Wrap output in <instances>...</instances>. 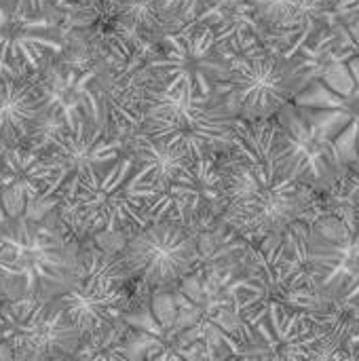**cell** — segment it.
I'll list each match as a JSON object with an SVG mask.
<instances>
[{
	"instance_id": "cell-1",
	"label": "cell",
	"mask_w": 359,
	"mask_h": 361,
	"mask_svg": "<svg viewBox=\"0 0 359 361\" xmlns=\"http://www.w3.org/2000/svg\"><path fill=\"white\" fill-rule=\"evenodd\" d=\"M222 154L226 192L222 220L245 241L260 243L305 216L311 186L296 169L277 118L237 116L235 140Z\"/></svg>"
},
{
	"instance_id": "cell-2",
	"label": "cell",
	"mask_w": 359,
	"mask_h": 361,
	"mask_svg": "<svg viewBox=\"0 0 359 361\" xmlns=\"http://www.w3.org/2000/svg\"><path fill=\"white\" fill-rule=\"evenodd\" d=\"M235 127L237 114L222 93L195 95L184 82L157 80L148 91L140 129L197 161L226 152L235 140Z\"/></svg>"
},
{
	"instance_id": "cell-3",
	"label": "cell",
	"mask_w": 359,
	"mask_h": 361,
	"mask_svg": "<svg viewBox=\"0 0 359 361\" xmlns=\"http://www.w3.org/2000/svg\"><path fill=\"white\" fill-rule=\"evenodd\" d=\"M159 184L133 157H121L106 171L80 182L72 197L59 201L70 224L91 233H138L150 224L148 205L159 197Z\"/></svg>"
},
{
	"instance_id": "cell-4",
	"label": "cell",
	"mask_w": 359,
	"mask_h": 361,
	"mask_svg": "<svg viewBox=\"0 0 359 361\" xmlns=\"http://www.w3.org/2000/svg\"><path fill=\"white\" fill-rule=\"evenodd\" d=\"M231 70L218 87L241 118H273L313 80L311 63L290 53H273L250 38L231 53Z\"/></svg>"
},
{
	"instance_id": "cell-5",
	"label": "cell",
	"mask_w": 359,
	"mask_h": 361,
	"mask_svg": "<svg viewBox=\"0 0 359 361\" xmlns=\"http://www.w3.org/2000/svg\"><path fill=\"white\" fill-rule=\"evenodd\" d=\"M32 212V203L21 214H6L0 203V239L13 250L21 269L17 281L23 300H47L70 288L76 279L74 262L61 235L42 216Z\"/></svg>"
},
{
	"instance_id": "cell-6",
	"label": "cell",
	"mask_w": 359,
	"mask_h": 361,
	"mask_svg": "<svg viewBox=\"0 0 359 361\" xmlns=\"http://www.w3.org/2000/svg\"><path fill=\"white\" fill-rule=\"evenodd\" d=\"M252 341L241 355L256 353L271 360H317L326 355V347H339L341 328L349 326V317L339 324V309L330 313H307L279 302H269L252 319Z\"/></svg>"
},
{
	"instance_id": "cell-7",
	"label": "cell",
	"mask_w": 359,
	"mask_h": 361,
	"mask_svg": "<svg viewBox=\"0 0 359 361\" xmlns=\"http://www.w3.org/2000/svg\"><path fill=\"white\" fill-rule=\"evenodd\" d=\"M300 108L334 146L345 165L359 161V55L332 63L322 78H313L296 97Z\"/></svg>"
},
{
	"instance_id": "cell-8",
	"label": "cell",
	"mask_w": 359,
	"mask_h": 361,
	"mask_svg": "<svg viewBox=\"0 0 359 361\" xmlns=\"http://www.w3.org/2000/svg\"><path fill=\"white\" fill-rule=\"evenodd\" d=\"M161 55L148 59L157 80H178L195 95L216 93L231 70L229 51L222 47V36L212 25H184L178 32H167Z\"/></svg>"
},
{
	"instance_id": "cell-9",
	"label": "cell",
	"mask_w": 359,
	"mask_h": 361,
	"mask_svg": "<svg viewBox=\"0 0 359 361\" xmlns=\"http://www.w3.org/2000/svg\"><path fill=\"white\" fill-rule=\"evenodd\" d=\"M36 150H42L55 173L47 197H59V201L72 197L80 182L106 171L121 159L116 135L95 123H83L76 129L59 127Z\"/></svg>"
},
{
	"instance_id": "cell-10",
	"label": "cell",
	"mask_w": 359,
	"mask_h": 361,
	"mask_svg": "<svg viewBox=\"0 0 359 361\" xmlns=\"http://www.w3.org/2000/svg\"><path fill=\"white\" fill-rule=\"evenodd\" d=\"M216 154L201 157L161 188L159 197L150 201V220H174L186 226L195 237L222 220L226 209L224 176Z\"/></svg>"
},
{
	"instance_id": "cell-11",
	"label": "cell",
	"mask_w": 359,
	"mask_h": 361,
	"mask_svg": "<svg viewBox=\"0 0 359 361\" xmlns=\"http://www.w3.org/2000/svg\"><path fill=\"white\" fill-rule=\"evenodd\" d=\"M123 256L131 275H140L154 288L178 283L201 267L197 237L174 220H152L133 233L123 247Z\"/></svg>"
},
{
	"instance_id": "cell-12",
	"label": "cell",
	"mask_w": 359,
	"mask_h": 361,
	"mask_svg": "<svg viewBox=\"0 0 359 361\" xmlns=\"http://www.w3.org/2000/svg\"><path fill=\"white\" fill-rule=\"evenodd\" d=\"M4 338L17 360H51L76 355L83 334L55 300H23L17 309H2Z\"/></svg>"
},
{
	"instance_id": "cell-13",
	"label": "cell",
	"mask_w": 359,
	"mask_h": 361,
	"mask_svg": "<svg viewBox=\"0 0 359 361\" xmlns=\"http://www.w3.org/2000/svg\"><path fill=\"white\" fill-rule=\"evenodd\" d=\"M34 85L47 118L59 127L76 129L83 123L104 125L95 61L85 68L68 61H49L34 76Z\"/></svg>"
},
{
	"instance_id": "cell-14",
	"label": "cell",
	"mask_w": 359,
	"mask_h": 361,
	"mask_svg": "<svg viewBox=\"0 0 359 361\" xmlns=\"http://www.w3.org/2000/svg\"><path fill=\"white\" fill-rule=\"evenodd\" d=\"M275 118L279 123L284 144L303 180L311 188L332 186L347 167L334 146V140L324 135L309 118H305L294 102L286 104Z\"/></svg>"
},
{
	"instance_id": "cell-15",
	"label": "cell",
	"mask_w": 359,
	"mask_h": 361,
	"mask_svg": "<svg viewBox=\"0 0 359 361\" xmlns=\"http://www.w3.org/2000/svg\"><path fill=\"white\" fill-rule=\"evenodd\" d=\"M53 298L66 309L83 341L114 330L129 311V296L121 283L74 279L70 288Z\"/></svg>"
},
{
	"instance_id": "cell-16",
	"label": "cell",
	"mask_w": 359,
	"mask_h": 361,
	"mask_svg": "<svg viewBox=\"0 0 359 361\" xmlns=\"http://www.w3.org/2000/svg\"><path fill=\"white\" fill-rule=\"evenodd\" d=\"M0 163V203L6 214H21L47 197L55 173L42 150L23 144L2 146Z\"/></svg>"
},
{
	"instance_id": "cell-17",
	"label": "cell",
	"mask_w": 359,
	"mask_h": 361,
	"mask_svg": "<svg viewBox=\"0 0 359 361\" xmlns=\"http://www.w3.org/2000/svg\"><path fill=\"white\" fill-rule=\"evenodd\" d=\"M63 40L57 27L40 17L11 13L0 6V63L11 68H42L49 55H57Z\"/></svg>"
},
{
	"instance_id": "cell-18",
	"label": "cell",
	"mask_w": 359,
	"mask_h": 361,
	"mask_svg": "<svg viewBox=\"0 0 359 361\" xmlns=\"http://www.w3.org/2000/svg\"><path fill=\"white\" fill-rule=\"evenodd\" d=\"M44 121L34 78L0 74V146H19L38 137Z\"/></svg>"
},
{
	"instance_id": "cell-19",
	"label": "cell",
	"mask_w": 359,
	"mask_h": 361,
	"mask_svg": "<svg viewBox=\"0 0 359 361\" xmlns=\"http://www.w3.org/2000/svg\"><path fill=\"white\" fill-rule=\"evenodd\" d=\"M131 157L148 169V176L159 184V188H165L171 180H176L193 165V161L182 150L157 142L142 129H138V133L133 135Z\"/></svg>"
},
{
	"instance_id": "cell-20",
	"label": "cell",
	"mask_w": 359,
	"mask_h": 361,
	"mask_svg": "<svg viewBox=\"0 0 359 361\" xmlns=\"http://www.w3.org/2000/svg\"><path fill=\"white\" fill-rule=\"evenodd\" d=\"M256 15L279 30H296L307 25L322 13V0H248Z\"/></svg>"
},
{
	"instance_id": "cell-21",
	"label": "cell",
	"mask_w": 359,
	"mask_h": 361,
	"mask_svg": "<svg viewBox=\"0 0 359 361\" xmlns=\"http://www.w3.org/2000/svg\"><path fill=\"white\" fill-rule=\"evenodd\" d=\"M131 275L129 264L125 262L123 252L112 254L106 250H87L76 269V279L80 281H108V283H123Z\"/></svg>"
},
{
	"instance_id": "cell-22",
	"label": "cell",
	"mask_w": 359,
	"mask_h": 361,
	"mask_svg": "<svg viewBox=\"0 0 359 361\" xmlns=\"http://www.w3.org/2000/svg\"><path fill=\"white\" fill-rule=\"evenodd\" d=\"M116 11L121 23L133 32L163 34V36L171 32L161 0H118Z\"/></svg>"
},
{
	"instance_id": "cell-23",
	"label": "cell",
	"mask_w": 359,
	"mask_h": 361,
	"mask_svg": "<svg viewBox=\"0 0 359 361\" xmlns=\"http://www.w3.org/2000/svg\"><path fill=\"white\" fill-rule=\"evenodd\" d=\"M209 0H161L165 17L171 27H184L188 21H195L197 13L207 4Z\"/></svg>"
},
{
	"instance_id": "cell-24",
	"label": "cell",
	"mask_w": 359,
	"mask_h": 361,
	"mask_svg": "<svg viewBox=\"0 0 359 361\" xmlns=\"http://www.w3.org/2000/svg\"><path fill=\"white\" fill-rule=\"evenodd\" d=\"M57 0H0V6L11 13H21L28 17H40Z\"/></svg>"
},
{
	"instance_id": "cell-25",
	"label": "cell",
	"mask_w": 359,
	"mask_h": 361,
	"mask_svg": "<svg viewBox=\"0 0 359 361\" xmlns=\"http://www.w3.org/2000/svg\"><path fill=\"white\" fill-rule=\"evenodd\" d=\"M21 277V269L15 262V254L13 250L0 239V281H19Z\"/></svg>"
},
{
	"instance_id": "cell-26",
	"label": "cell",
	"mask_w": 359,
	"mask_h": 361,
	"mask_svg": "<svg viewBox=\"0 0 359 361\" xmlns=\"http://www.w3.org/2000/svg\"><path fill=\"white\" fill-rule=\"evenodd\" d=\"M349 345L359 351V307H355L349 315Z\"/></svg>"
},
{
	"instance_id": "cell-27",
	"label": "cell",
	"mask_w": 359,
	"mask_h": 361,
	"mask_svg": "<svg viewBox=\"0 0 359 361\" xmlns=\"http://www.w3.org/2000/svg\"><path fill=\"white\" fill-rule=\"evenodd\" d=\"M0 347H8L6 338H4V317H2V307H0ZM2 355V353H0Z\"/></svg>"
},
{
	"instance_id": "cell-28",
	"label": "cell",
	"mask_w": 359,
	"mask_h": 361,
	"mask_svg": "<svg viewBox=\"0 0 359 361\" xmlns=\"http://www.w3.org/2000/svg\"><path fill=\"white\" fill-rule=\"evenodd\" d=\"M74 2H76L78 6H83V8H91V6H95L99 0H74Z\"/></svg>"
}]
</instances>
